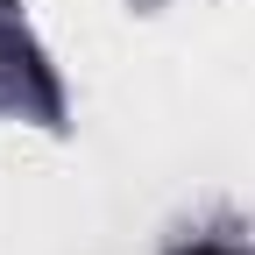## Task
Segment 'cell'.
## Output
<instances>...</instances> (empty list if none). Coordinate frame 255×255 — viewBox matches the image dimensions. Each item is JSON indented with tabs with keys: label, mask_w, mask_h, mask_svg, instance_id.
Here are the masks:
<instances>
[{
	"label": "cell",
	"mask_w": 255,
	"mask_h": 255,
	"mask_svg": "<svg viewBox=\"0 0 255 255\" xmlns=\"http://www.w3.org/2000/svg\"><path fill=\"white\" fill-rule=\"evenodd\" d=\"M184 255H234V248H184Z\"/></svg>",
	"instance_id": "cell-1"
}]
</instances>
